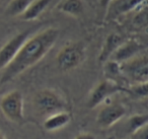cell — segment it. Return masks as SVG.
Returning <instances> with one entry per match:
<instances>
[{"label": "cell", "mask_w": 148, "mask_h": 139, "mask_svg": "<svg viewBox=\"0 0 148 139\" xmlns=\"http://www.w3.org/2000/svg\"><path fill=\"white\" fill-rule=\"evenodd\" d=\"M105 70L107 72V74L110 76L108 79L114 80V77L116 76L122 75L121 73V64L118 62L114 61V60H108L107 62H105ZM115 81V80H114Z\"/></svg>", "instance_id": "ac0fdd59"}, {"label": "cell", "mask_w": 148, "mask_h": 139, "mask_svg": "<svg viewBox=\"0 0 148 139\" xmlns=\"http://www.w3.org/2000/svg\"><path fill=\"white\" fill-rule=\"evenodd\" d=\"M146 0H112L106 8L107 19H116L144 5Z\"/></svg>", "instance_id": "9c48e42d"}, {"label": "cell", "mask_w": 148, "mask_h": 139, "mask_svg": "<svg viewBox=\"0 0 148 139\" xmlns=\"http://www.w3.org/2000/svg\"><path fill=\"white\" fill-rule=\"evenodd\" d=\"M127 92L131 94L136 98H145L148 94L147 82H140V83H133L130 88H127Z\"/></svg>", "instance_id": "e0dca14e"}, {"label": "cell", "mask_w": 148, "mask_h": 139, "mask_svg": "<svg viewBox=\"0 0 148 139\" xmlns=\"http://www.w3.org/2000/svg\"><path fill=\"white\" fill-rule=\"evenodd\" d=\"M0 139H7V138L2 134V133H0Z\"/></svg>", "instance_id": "7402d4cb"}, {"label": "cell", "mask_w": 148, "mask_h": 139, "mask_svg": "<svg viewBox=\"0 0 148 139\" xmlns=\"http://www.w3.org/2000/svg\"><path fill=\"white\" fill-rule=\"evenodd\" d=\"M144 50H145V46L136 40L124 41L123 44L112 55L110 60H114V61L121 64L142 54Z\"/></svg>", "instance_id": "30bf717a"}, {"label": "cell", "mask_w": 148, "mask_h": 139, "mask_svg": "<svg viewBox=\"0 0 148 139\" xmlns=\"http://www.w3.org/2000/svg\"><path fill=\"white\" fill-rule=\"evenodd\" d=\"M0 110L5 118L12 123L21 125L25 122L23 96L19 90H12L4 94L0 100Z\"/></svg>", "instance_id": "277c9868"}, {"label": "cell", "mask_w": 148, "mask_h": 139, "mask_svg": "<svg viewBox=\"0 0 148 139\" xmlns=\"http://www.w3.org/2000/svg\"><path fill=\"white\" fill-rule=\"evenodd\" d=\"M33 1L34 0H11L5 12L9 17H21Z\"/></svg>", "instance_id": "9a60e30c"}, {"label": "cell", "mask_w": 148, "mask_h": 139, "mask_svg": "<svg viewBox=\"0 0 148 139\" xmlns=\"http://www.w3.org/2000/svg\"><path fill=\"white\" fill-rule=\"evenodd\" d=\"M70 122H71V114L68 111H61L46 117L43 127L46 131L55 132L65 128Z\"/></svg>", "instance_id": "8fae6325"}, {"label": "cell", "mask_w": 148, "mask_h": 139, "mask_svg": "<svg viewBox=\"0 0 148 139\" xmlns=\"http://www.w3.org/2000/svg\"><path fill=\"white\" fill-rule=\"evenodd\" d=\"M112 0H99V5H101L103 8H107L108 7V5L110 4V2H111Z\"/></svg>", "instance_id": "44dd1931"}, {"label": "cell", "mask_w": 148, "mask_h": 139, "mask_svg": "<svg viewBox=\"0 0 148 139\" xmlns=\"http://www.w3.org/2000/svg\"><path fill=\"white\" fill-rule=\"evenodd\" d=\"M74 139H95V136L93 134H91V133L82 132L79 133L78 135H76Z\"/></svg>", "instance_id": "ffe728a7"}, {"label": "cell", "mask_w": 148, "mask_h": 139, "mask_svg": "<svg viewBox=\"0 0 148 139\" xmlns=\"http://www.w3.org/2000/svg\"><path fill=\"white\" fill-rule=\"evenodd\" d=\"M93 1H95V2H99V0H93Z\"/></svg>", "instance_id": "603a6c76"}, {"label": "cell", "mask_w": 148, "mask_h": 139, "mask_svg": "<svg viewBox=\"0 0 148 139\" xmlns=\"http://www.w3.org/2000/svg\"><path fill=\"white\" fill-rule=\"evenodd\" d=\"M61 12L71 17H79L83 13L84 4L82 0H63L58 6Z\"/></svg>", "instance_id": "5bb4252c"}, {"label": "cell", "mask_w": 148, "mask_h": 139, "mask_svg": "<svg viewBox=\"0 0 148 139\" xmlns=\"http://www.w3.org/2000/svg\"><path fill=\"white\" fill-rule=\"evenodd\" d=\"M121 73L133 83L147 82L148 80V58L142 53L132 59L121 63Z\"/></svg>", "instance_id": "5b68a950"}, {"label": "cell", "mask_w": 148, "mask_h": 139, "mask_svg": "<svg viewBox=\"0 0 148 139\" xmlns=\"http://www.w3.org/2000/svg\"><path fill=\"white\" fill-rule=\"evenodd\" d=\"M126 108L120 103L106 105L99 110L97 116V125L101 129H108L117 124L125 117Z\"/></svg>", "instance_id": "ba28073f"}, {"label": "cell", "mask_w": 148, "mask_h": 139, "mask_svg": "<svg viewBox=\"0 0 148 139\" xmlns=\"http://www.w3.org/2000/svg\"><path fill=\"white\" fill-rule=\"evenodd\" d=\"M132 139H148V125L143 126L131 134Z\"/></svg>", "instance_id": "d6986e66"}, {"label": "cell", "mask_w": 148, "mask_h": 139, "mask_svg": "<svg viewBox=\"0 0 148 139\" xmlns=\"http://www.w3.org/2000/svg\"><path fill=\"white\" fill-rule=\"evenodd\" d=\"M33 35V30H27L18 33L0 48V70H3L16 56L25 42Z\"/></svg>", "instance_id": "52a82bcc"}, {"label": "cell", "mask_w": 148, "mask_h": 139, "mask_svg": "<svg viewBox=\"0 0 148 139\" xmlns=\"http://www.w3.org/2000/svg\"><path fill=\"white\" fill-rule=\"evenodd\" d=\"M127 92V88L120 85L118 82L111 79H105L97 83L91 90L87 100L86 106L89 109H95L101 105L106 100L118 92Z\"/></svg>", "instance_id": "8992f818"}, {"label": "cell", "mask_w": 148, "mask_h": 139, "mask_svg": "<svg viewBox=\"0 0 148 139\" xmlns=\"http://www.w3.org/2000/svg\"><path fill=\"white\" fill-rule=\"evenodd\" d=\"M124 41H125V39L120 34H116V33L110 34L103 45L101 51L99 56V61L101 63H105L108 60L111 59L112 55L123 44Z\"/></svg>", "instance_id": "7c38bea8"}, {"label": "cell", "mask_w": 148, "mask_h": 139, "mask_svg": "<svg viewBox=\"0 0 148 139\" xmlns=\"http://www.w3.org/2000/svg\"><path fill=\"white\" fill-rule=\"evenodd\" d=\"M146 125H148L147 114H135L130 117L126 122V131L131 135L132 133Z\"/></svg>", "instance_id": "2e32d148"}, {"label": "cell", "mask_w": 148, "mask_h": 139, "mask_svg": "<svg viewBox=\"0 0 148 139\" xmlns=\"http://www.w3.org/2000/svg\"><path fill=\"white\" fill-rule=\"evenodd\" d=\"M54 0H34L27 10L21 15V19L27 21H32L41 17V14L51 5Z\"/></svg>", "instance_id": "4fadbf2b"}, {"label": "cell", "mask_w": 148, "mask_h": 139, "mask_svg": "<svg viewBox=\"0 0 148 139\" xmlns=\"http://www.w3.org/2000/svg\"><path fill=\"white\" fill-rule=\"evenodd\" d=\"M86 57V48L82 42L64 46L56 56V63L61 71H70L78 67Z\"/></svg>", "instance_id": "7a4b0ae2"}, {"label": "cell", "mask_w": 148, "mask_h": 139, "mask_svg": "<svg viewBox=\"0 0 148 139\" xmlns=\"http://www.w3.org/2000/svg\"><path fill=\"white\" fill-rule=\"evenodd\" d=\"M34 107L36 111L44 116L54 113L67 111V103L57 92L49 88L40 90L34 98Z\"/></svg>", "instance_id": "3957f363"}, {"label": "cell", "mask_w": 148, "mask_h": 139, "mask_svg": "<svg viewBox=\"0 0 148 139\" xmlns=\"http://www.w3.org/2000/svg\"><path fill=\"white\" fill-rule=\"evenodd\" d=\"M59 38V31L48 28L36 35H32L17 52L12 61L2 70L0 84L11 81L40 62L54 47Z\"/></svg>", "instance_id": "6da1fadb"}]
</instances>
